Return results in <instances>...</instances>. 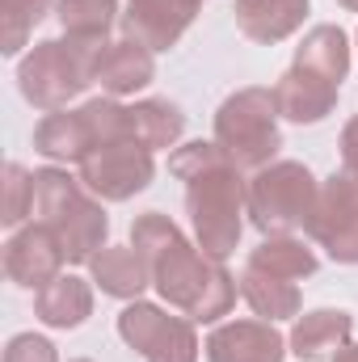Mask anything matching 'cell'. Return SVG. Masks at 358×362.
Listing matches in <instances>:
<instances>
[{"instance_id": "25", "label": "cell", "mask_w": 358, "mask_h": 362, "mask_svg": "<svg viewBox=\"0 0 358 362\" xmlns=\"http://www.w3.org/2000/svg\"><path fill=\"white\" fill-rule=\"evenodd\" d=\"M47 8H51V0H0V51L21 55L34 25L47 17Z\"/></svg>"}, {"instance_id": "6", "label": "cell", "mask_w": 358, "mask_h": 362, "mask_svg": "<svg viewBox=\"0 0 358 362\" xmlns=\"http://www.w3.org/2000/svg\"><path fill=\"white\" fill-rule=\"evenodd\" d=\"M316 198H321V185L308 165L274 160L249 177V223L262 236H291L308 228Z\"/></svg>"}, {"instance_id": "26", "label": "cell", "mask_w": 358, "mask_h": 362, "mask_svg": "<svg viewBox=\"0 0 358 362\" xmlns=\"http://www.w3.org/2000/svg\"><path fill=\"white\" fill-rule=\"evenodd\" d=\"M34 215V173L17 160L4 165V206H0V223L4 228H21V219Z\"/></svg>"}, {"instance_id": "20", "label": "cell", "mask_w": 358, "mask_h": 362, "mask_svg": "<svg viewBox=\"0 0 358 362\" xmlns=\"http://www.w3.org/2000/svg\"><path fill=\"white\" fill-rule=\"evenodd\" d=\"M295 64H304V68H312V72H321V76H329V81H346V72H350V38H346V30L342 25H312L308 34H304V42L295 47Z\"/></svg>"}, {"instance_id": "1", "label": "cell", "mask_w": 358, "mask_h": 362, "mask_svg": "<svg viewBox=\"0 0 358 362\" xmlns=\"http://www.w3.org/2000/svg\"><path fill=\"white\" fill-rule=\"evenodd\" d=\"M131 249L148 262L152 286L169 308L185 312L194 325H215L232 312L241 295V278L224 270V262L207 257L198 240H190L161 211H144L131 223Z\"/></svg>"}, {"instance_id": "9", "label": "cell", "mask_w": 358, "mask_h": 362, "mask_svg": "<svg viewBox=\"0 0 358 362\" xmlns=\"http://www.w3.org/2000/svg\"><path fill=\"white\" fill-rule=\"evenodd\" d=\"M152 177H156V160L135 139L105 144V148H97L81 160V181L101 202H127V198L144 194L152 185Z\"/></svg>"}, {"instance_id": "10", "label": "cell", "mask_w": 358, "mask_h": 362, "mask_svg": "<svg viewBox=\"0 0 358 362\" xmlns=\"http://www.w3.org/2000/svg\"><path fill=\"white\" fill-rule=\"evenodd\" d=\"M68 266V249L59 240V232L51 223H25L8 236L4 245V274L8 282L25 286V291H42L47 282H55Z\"/></svg>"}, {"instance_id": "13", "label": "cell", "mask_w": 358, "mask_h": 362, "mask_svg": "<svg viewBox=\"0 0 358 362\" xmlns=\"http://www.w3.org/2000/svg\"><path fill=\"white\" fill-rule=\"evenodd\" d=\"M337 93H342L337 81H329V76H321V72H312V68H304V64L291 59V68L274 85V101H278V114L287 122L312 127V122H325L333 114Z\"/></svg>"}, {"instance_id": "24", "label": "cell", "mask_w": 358, "mask_h": 362, "mask_svg": "<svg viewBox=\"0 0 358 362\" xmlns=\"http://www.w3.org/2000/svg\"><path fill=\"white\" fill-rule=\"evenodd\" d=\"M55 17L68 38L105 42V34L118 21V0H55Z\"/></svg>"}, {"instance_id": "8", "label": "cell", "mask_w": 358, "mask_h": 362, "mask_svg": "<svg viewBox=\"0 0 358 362\" xmlns=\"http://www.w3.org/2000/svg\"><path fill=\"white\" fill-rule=\"evenodd\" d=\"M333 262L358 266V165H342L321 185L316 211L304 228Z\"/></svg>"}, {"instance_id": "19", "label": "cell", "mask_w": 358, "mask_h": 362, "mask_svg": "<svg viewBox=\"0 0 358 362\" xmlns=\"http://www.w3.org/2000/svg\"><path fill=\"white\" fill-rule=\"evenodd\" d=\"M89 274H93V282L101 286V295L127 299V303L139 299L144 286H152L148 262H144L135 249H127V245H105V249L89 262Z\"/></svg>"}, {"instance_id": "2", "label": "cell", "mask_w": 358, "mask_h": 362, "mask_svg": "<svg viewBox=\"0 0 358 362\" xmlns=\"http://www.w3.org/2000/svg\"><path fill=\"white\" fill-rule=\"evenodd\" d=\"M169 173L185 181V211L198 249L215 262L232 257L249 215V181L241 177V169L224 156L215 139L211 144L194 139L169 156Z\"/></svg>"}, {"instance_id": "16", "label": "cell", "mask_w": 358, "mask_h": 362, "mask_svg": "<svg viewBox=\"0 0 358 362\" xmlns=\"http://www.w3.org/2000/svg\"><path fill=\"white\" fill-rule=\"evenodd\" d=\"M232 13H236V30L249 42L274 47V42L291 38L308 21L312 0H236Z\"/></svg>"}, {"instance_id": "29", "label": "cell", "mask_w": 358, "mask_h": 362, "mask_svg": "<svg viewBox=\"0 0 358 362\" xmlns=\"http://www.w3.org/2000/svg\"><path fill=\"white\" fill-rule=\"evenodd\" d=\"M333 362H358V341H350V346H342V350L333 354Z\"/></svg>"}, {"instance_id": "11", "label": "cell", "mask_w": 358, "mask_h": 362, "mask_svg": "<svg viewBox=\"0 0 358 362\" xmlns=\"http://www.w3.org/2000/svg\"><path fill=\"white\" fill-rule=\"evenodd\" d=\"M198 4L202 0H127L122 34L135 38V42H144L152 55L156 51H169L181 34L190 30Z\"/></svg>"}, {"instance_id": "5", "label": "cell", "mask_w": 358, "mask_h": 362, "mask_svg": "<svg viewBox=\"0 0 358 362\" xmlns=\"http://www.w3.org/2000/svg\"><path fill=\"white\" fill-rule=\"evenodd\" d=\"M278 101L274 89L262 85H249V89H236L232 97H224V105L215 110V144L224 148V156L245 173H258L274 165L278 148H282V135H278Z\"/></svg>"}, {"instance_id": "22", "label": "cell", "mask_w": 358, "mask_h": 362, "mask_svg": "<svg viewBox=\"0 0 358 362\" xmlns=\"http://www.w3.org/2000/svg\"><path fill=\"white\" fill-rule=\"evenodd\" d=\"M241 295H245V303H249L262 320H270V325L299 316V286L287 282V278L253 270V266L241 270Z\"/></svg>"}, {"instance_id": "15", "label": "cell", "mask_w": 358, "mask_h": 362, "mask_svg": "<svg viewBox=\"0 0 358 362\" xmlns=\"http://www.w3.org/2000/svg\"><path fill=\"white\" fill-rule=\"evenodd\" d=\"M156 81V59L144 42L135 38H114L101 47L97 55V72H93V85H101L105 97H131V93L148 89Z\"/></svg>"}, {"instance_id": "21", "label": "cell", "mask_w": 358, "mask_h": 362, "mask_svg": "<svg viewBox=\"0 0 358 362\" xmlns=\"http://www.w3.org/2000/svg\"><path fill=\"white\" fill-rule=\"evenodd\" d=\"M127 110H131V135L148 152L173 148L181 139V131H185V114H181L169 97H144V101H135Z\"/></svg>"}, {"instance_id": "14", "label": "cell", "mask_w": 358, "mask_h": 362, "mask_svg": "<svg viewBox=\"0 0 358 362\" xmlns=\"http://www.w3.org/2000/svg\"><path fill=\"white\" fill-rule=\"evenodd\" d=\"M97 148H101V139H97V127H93L85 105L42 114V122L34 127V152L55 160V165H81Z\"/></svg>"}, {"instance_id": "32", "label": "cell", "mask_w": 358, "mask_h": 362, "mask_svg": "<svg viewBox=\"0 0 358 362\" xmlns=\"http://www.w3.org/2000/svg\"><path fill=\"white\" fill-rule=\"evenodd\" d=\"M354 42H358V34H354Z\"/></svg>"}, {"instance_id": "4", "label": "cell", "mask_w": 358, "mask_h": 362, "mask_svg": "<svg viewBox=\"0 0 358 362\" xmlns=\"http://www.w3.org/2000/svg\"><path fill=\"white\" fill-rule=\"evenodd\" d=\"M101 47L105 42H85V38H68V34L34 42V51L21 55V64H17V89H21V97L34 110H42V114L68 110V101L81 97L93 85Z\"/></svg>"}, {"instance_id": "17", "label": "cell", "mask_w": 358, "mask_h": 362, "mask_svg": "<svg viewBox=\"0 0 358 362\" xmlns=\"http://www.w3.org/2000/svg\"><path fill=\"white\" fill-rule=\"evenodd\" d=\"M350 337H354V316L350 312H342V308H316V312H308V316L295 320L287 346H291L295 358L321 362V358H333L342 346H350Z\"/></svg>"}, {"instance_id": "12", "label": "cell", "mask_w": 358, "mask_h": 362, "mask_svg": "<svg viewBox=\"0 0 358 362\" xmlns=\"http://www.w3.org/2000/svg\"><path fill=\"white\" fill-rule=\"evenodd\" d=\"M202 354H207V362H282L287 337L262 316L258 320H228V325H215Z\"/></svg>"}, {"instance_id": "31", "label": "cell", "mask_w": 358, "mask_h": 362, "mask_svg": "<svg viewBox=\"0 0 358 362\" xmlns=\"http://www.w3.org/2000/svg\"><path fill=\"white\" fill-rule=\"evenodd\" d=\"M72 362H89V358H72Z\"/></svg>"}, {"instance_id": "18", "label": "cell", "mask_w": 358, "mask_h": 362, "mask_svg": "<svg viewBox=\"0 0 358 362\" xmlns=\"http://www.w3.org/2000/svg\"><path fill=\"white\" fill-rule=\"evenodd\" d=\"M34 316L47 329H81L93 316V286L76 274H59L42 291H34Z\"/></svg>"}, {"instance_id": "27", "label": "cell", "mask_w": 358, "mask_h": 362, "mask_svg": "<svg viewBox=\"0 0 358 362\" xmlns=\"http://www.w3.org/2000/svg\"><path fill=\"white\" fill-rule=\"evenodd\" d=\"M4 362H59V354H55V346H51L47 337H38V333H17V337H8V346H4Z\"/></svg>"}, {"instance_id": "3", "label": "cell", "mask_w": 358, "mask_h": 362, "mask_svg": "<svg viewBox=\"0 0 358 362\" xmlns=\"http://www.w3.org/2000/svg\"><path fill=\"white\" fill-rule=\"evenodd\" d=\"M34 215L59 232V240H64L72 266H81V262L89 266L93 257L105 249L110 219H105L101 198L89 194L85 181L72 177V173L59 169V165L34 169Z\"/></svg>"}, {"instance_id": "23", "label": "cell", "mask_w": 358, "mask_h": 362, "mask_svg": "<svg viewBox=\"0 0 358 362\" xmlns=\"http://www.w3.org/2000/svg\"><path fill=\"white\" fill-rule=\"evenodd\" d=\"M249 266L262 274H274V278H287V282H304L316 274V253L295 240V236H266L253 253H249Z\"/></svg>"}, {"instance_id": "28", "label": "cell", "mask_w": 358, "mask_h": 362, "mask_svg": "<svg viewBox=\"0 0 358 362\" xmlns=\"http://www.w3.org/2000/svg\"><path fill=\"white\" fill-rule=\"evenodd\" d=\"M342 165H358V114L342 131Z\"/></svg>"}, {"instance_id": "7", "label": "cell", "mask_w": 358, "mask_h": 362, "mask_svg": "<svg viewBox=\"0 0 358 362\" xmlns=\"http://www.w3.org/2000/svg\"><path fill=\"white\" fill-rule=\"evenodd\" d=\"M118 337L144 362H198L202 350L190 316H173L144 299H131L118 312Z\"/></svg>"}, {"instance_id": "30", "label": "cell", "mask_w": 358, "mask_h": 362, "mask_svg": "<svg viewBox=\"0 0 358 362\" xmlns=\"http://www.w3.org/2000/svg\"><path fill=\"white\" fill-rule=\"evenodd\" d=\"M342 8H350V13H358V0H337Z\"/></svg>"}]
</instances>
